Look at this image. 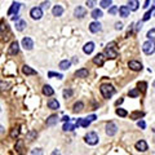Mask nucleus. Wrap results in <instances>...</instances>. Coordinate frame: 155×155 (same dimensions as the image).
Here are the masks:
<instances>
[{
	"label": "nucleus",
	"mask_w": 155,
	"mask_h": 155,
	"mask_svg": "<svg viewBox=\"0 0 155 155\" xmlns=\"http://www.w3.org/2000/svg\"><path fill=\"white\" fill-rule=\"evenodd\" d=\"M99 91H101V95L104 96V98H110L115 93V88L110 84H102Z\"/></svg>",
	"instance_id": "obj_1"
},
{
	"label": "nucleus",
	"mask_w": 155,
	"mask_h": 155,
	"mask_svg": "<svg viewBox=\"0 0 155 155\" xmlns=\"http://www.w3.org/2000/svg\"><path fill=\"white\" fill-rule=\"evenodd\" d=\"M115 43H110V44H107L106 45V48H105V54H106L109 58H116L118 57V52L115 51Z\"/></svg>",
	"instance_id": "obj_2"
},
{
	"label": "nucleus",
	"mask_w": 155,
	"mask_h": 155,
	"mask_svg": "<svg viewBox=\"0 0 155 155\" xmlns=\"http://www.w3.org/2000/svg\"><path fill=\"white\" fill-rule=\"evenodd\" d=\"M142 49H143V52H145L146 54L154 53V52H155V41H153V40L145 41V43H143V45H142Z\"/></svg>",
	"instance_id": "obj_3"
},
{
	"label": "nucleus",
	"mask_w": 155,
	"mask_h": 155,
	"mask_svg": "<svg viewBox=\"0 0 155 155\" xmlns=\"http://www.w3.org/2000/svg\"><path fill=\"white\" fill-rule=\"evenodd\" d=\"M85 142L88 145H96L98 142V136L96 132H89V133L85 134Z\"/></svg>",
	"instance_id": "obj_4"
},
{
	"label": "nucleus",
	"mask_w": 155,
	"mask_h": 155,
	"mask_svg": "<svg viewBox=\"0 0 155 155\" xmlns=\"http://www.w3.org/2000/svg\"><path fill=\"white\" fill-rule=\"evenodd\" d=\"M30 16H31L34 19H40L41 16H43V10H41L40 7H35L30 10Z\"/></svg>",
	"instance_id": "obj_5"
},
{
	"label": "nucleus",
	"mask_w": 155,
	"mask_h": 155,
	"mask_svg": "<svg viewBox=\"0 0 155 155\" xmlns=\"http://www.w3.org/2000/svg\"><path fill=\"white\" fill-rule=\"evenodd\" d=\"M116 132H118V127H116V124L112 123V121L107 123V126H106V133H107V136H114V134H116Z\"/></svg>",
	"instance_id": "obj_6"
},
{
	"label": "nucleus",
	"mask_w": 155,
	"mask_h": 155,
	"mask_svg": "<svg viewBox=\"0 0 155 155\" xmlns=\"http://www.w3.org/2000/svg\"><path fill=\"white\" fill-rule=\"evenodd\" d=\"M19 8H21V4H19V3H13V4L10 5L9 10H8V16H17Z\"/></svg>",
	"instance_id": "obj_7"
},
{
	"label": "nucleus",
	"mask_w": 155,
	"mask_h": 155,
	"mask_svg": "<svg viewBox=\"0 0 155 155\" xmlns=\"http://www.w3.org/2000/svg\"><path fill=\"white\" fill-rule=\"evenodd\" d=\"M22 47H23L26 51H31L32 47H34V41L30 38H23L22 39Z\"/></svg>",
	"instance_id": "obj_8"
},
{
	"label": "nucleus",
	"mask_w": 155,
	"mask_h": 155,
	"mask_svg": "<svg viewBox=\"0 0 155 155\" xmlns=\"http://www.w3.org/2000/svg\"><path fill=\"white\" fill-rule=\"evenodd\" d=\"M85 14H87V9L83 7H78V8H75V10H74V16H75L76 18H83Z\"/></svg>",
	"instance_id": "obj_9"
},
{
	"label": "nucleus",
	"mask_w": 155,
	"mask_h": 155,
	"mask_svg": "<svg viewBox=\"0 0 155 155\" xmlns=\"http://www.w3.org/2000/svg\"><path fill=\"white\" fill-rule=\"evenodd\" d=\"M128 67L131 69V70H133V71H140V70H142V65H141L138 61H129Z\"/></svg>",
	"instance_id": "obj_10"
},
{
	"label": "nucleus",
	"mask_w": 155,
	"mask_h": 155,
	"mask_svg": "<svg viewBox=\"0 0 155 155\" xmlns=\"http://www.w3.org/2000/svg\"><path fill=\"white\" fill-rule=\"evenodd\" d=\"M136 149H137L138 151H141V153L146 151V150H147V143H146V141L140 140L138 142H136Z\"/></svg>",
	"instance_id": "obj_11"
},
{
	"label": "nucleus",
	"mask_w": 155,
	"mask_h": 155,
	"mask_svg": "<svg viewBox=\"0 0 155 155\" xmlns=\"http://www.w3.org/2000/svg\"><path fill=\"white\" fill-rule=\"evenodd\" d=\"M102 30V25L99 22H92L89 25V31L91 32H99Z\"/></svg>",
	"instance_id": "obj_12"
},
{
	"label": "nucleus",
	"mask_w": 155,
	"mask_h": 155,
	"mask_svg": "<svg viewBox=\"0 0 155 155\" xmlns=\"http://www.w3.org/2000/svg\"><path fill=\"white\" fill-rule=\"evenodd\" d=\"M105 62V56L102 53H98L96 57H93V63L97 66H102Z\"/></svg>",
	"instance_id": "obj_13"
},
{
	"label": "nucleus",
	"mask_w": 155,
	"mask_h": 155,
	"mask_svg": "<svg viewBox=\"0 0 155 155\" xmlns=\"http://www.w3.org/2000/svg\"><path fill=\"white\" fill-rule=\"evenodd\" d=\"M19 51V47H18V43L17 41H13L12 44H10L9 47V54L10 56H14V54H17Z\"/></svg>",
	"instance_id": "obj_14"
},
{
	"label": "nucleus",
	"mask_w": 155,
	"mask_h": 155,
	"mask_svg": "<svg viewBox=\"0 0 155 155\" xmlns=\"http://www.w3.org/2000/svg\"><path fill=\"white\" fill-rule=\"evenodd\" d=\"M89 124H91V121L88 120L87 118H82V119H78L75 126H78V127L80 126V127H84V128H88V127H89Z\"/></svg>",
	"instance_id": "obj_15"
},
{
	"label": "nucleus",
	"mask_w": 155,
	"mask_h": 155,
	"mask_svg": "<svg viewBox=\"0 0 155 155\" xmlns=\"http://www.w3.org/2000/svg\"><path fill=\"white\" fill-rule=\"evenodd\" d=\"M93 49H95V43H93V41H89V43H87L84 47H83V51H84V53H87V54L92 53Z\"/></svg>",
	"instance_id": "obj_16"
},
{
	"label": "nucleus",
	"mask_w": 155,
	"mask_h": 155,
	"mask_svg": "<svg viewBox=\"0 0 155 155\" xmlns=\"http://www.w3.org/2000/svg\"><path fill=\"white\" fill-rule=\"evenodd\" d=\"M48 107H49V109H52V110L60 109V102H58L57 99H54V98H51L48 101Z\"/></svg>",
	"instance_id": "obj_17"
},
{
	"label": "nucleus",
	"mask_w": 155,
	"mask_h": 155,
	"mask_svg": "<svg viewBox=\"0 0 155 155\" xmlns=\"http://www.w3.org/2000/svg\"><path fill=\"white\" fill-rule=\"evenodd\" d=\"M22 73H23L25 75H36V71L27 65H25L23 67H22Z\"/></svg>",
	"instance_id": "obj_18"
},
{
	"label": "nucleus",
	"mask_w": 155,
	"mask_h": 155,
	"mask_svg": "<svg viewBox=\"0 0 155 155\" xmlns=\"http://www.w3.org/2000/svg\"><path fill=\"white\" fill-rule=\"evenodd\" d=\"M138 5H140V3H138V0H128V8L129 10H137L138 9Z\"/></svg>",
	"instance_id": "obj_19"
},
{
	"label": "nucleus",
	"mask_w": 155,
	"mask_h": 155,
	"mask_svg": "<svg viewBox=\"0 0 155 155\" xmlns=\"http://www.w3.org/2000/svg\"><path fill=\"white\" fill-rule=\"evenodd\" d=\"M43 95L44 96H53L54 95V91L51 85H44L43 87Z\"/></svg>",
	"instance_id": "obj_20"
},
{
	"label": "nucleus",
	"mask_w": 155,
	"mask_h": 155,
	"mask_svg": "<svg viewBox=\"0 0 155 155\" xmlns=\"http://www.w3.org/2000/svg\"><path fill=\"white\" fill-rule=\"evenodd\" d=\"M129 12H131V10H129V8L127 7V5H123V7L119 8V13H120L121 17H128Z\"/></svg>",
	"instance_id": "obj_21"
},
{
	"label": "nucleus",
	"mask_w": 155,
	"mask_h": 155,
	"mask_svg": "<svg viewBox=\"0 0 155 155\" xmlns=\"http://www.w3.org/2000/svg\"><path fill=\"white\" fill-rule=\"evenodd\" d=\"M52 13H53V16H56V17H60V16H62V13H63V8L61 7V5H54Z\"/></svg>",
	"instance_id": "obj_22"
},
{
	"label": "nucleus",
	"mask_w": 155,
	"mask_h": 155,
	"mask_svg": "<svg viewBox=\"0 0 155 155\" xmlns=\"http://www.w3.org/2000/svg\"><path fill=\"white\" fill-rule=\"evenodd\" d=\"M75 76L76 78H87L88 76V70L87 69H80V70H76Z\"/></svg>",
	"instance_id": "obj_23"
},
{
	"label": "nucleus",
	"mask_w": 155,
	"mask_h": 155,
	"mask_svg": "<svg viewBox=\"0 0 155 155\" xmlns=\"http://www.w3.org/2000/svg\"><path fill=\"white\" fill-rule=\"evenodd\" d=\"M91 16H92L95 19H98V18H101L102 16H104V13H102L101 9H93L92 13H91Z\"/></svg>",
	"instance_id": "obj_24"
},
{
	"label": "nucleus",
	"mask_w": 155,
	"mask_h": 155,
	"mask_svg": "<svg viewBox=\"0 0 155 155\" xmlns=\"http://www.w3.org/2000/svg\"><path fill=\"white\" fill-rule=\"evenodd\" d=\"M70 66H71V62L70 61H67V60H63V61H61L60 62V69L61 70H67Z\"/></svg>",
	"instance_id": "obj_25"
},
{
	"label": "nucleus",
	"mask_w": 155,
	"mask_h": 155,
	"mask_svg": "<svg viewBox=\"0 0 155 155\" xmlns=\"http://www.w3.org/2000/svg\"><path fill=\"white\" fill-rule=\"evenodd\" d=\"M25 27H26V21H23V19H19V21L16 22V29H17L18 31H22Z\"/></svg>",
	"instance_id": "obj_26"
},
{
	"label": "nucleus",
	"mask_w": 155,
	"mask_h": 155,
	"mask_svg": "<svg viewBox=\"0 0 155 155\" xmlns=\"http://www.w3.org/2000/svg\"><path fill=\"white\" fill-rule=\"evenodd\" d=\"M58 120L57 115H51L48 119H47V126H53V124H56Z\"/></svg>",
	"instance_id": "obj_27"
},
{
	"label": "nucleus",
	"mask_w": 155,
	"mask_h": 155,
	"mask_svg": "<svg viewBox=\"0 0 155 155\" xmlns=\"http://www.w3.org/2000/svg\"><path fill=\"white\" fill-rule=\"evenodd\" d=\"M74 129H75V126H74V124H71L70 121H67V123L63 124V131L71 132V131H74Z\"/></svg>",
	"instance_id": "obj_28"
},
{
	"label": "nucleus",
	"mask_w": 155,
	"mask_h": 155,
	"mask_svg": "<svg viewBox=\"0 0 155 155\" xmlns=\"http://www.w3.org/2000/svg\"><path fill=\"white\" fill-rule=\"evenodd\" d=\"M155 9V4L151 5V8H150V10H147V12L145 13V16H143V18H142V21H147L149 18H150V16H151V13H153V10Z\"/></svg>",
	"instance_id": "obj_29"
},
{
	"label": "nucleus",
	"mask_w": 155,
	"mask_h": 155,
	"mask_svg": "<svg viewBox=\"0 0 155 155\" xmlns=\"http://www.w3.org/2000/svg\"><path fill=\"white\" fill-rule=\"evenodd\" d=\"M145 115L142 111H134V112H132L131 114V119H133V120H136V119H140V118H142V116Z\"/></svg>",
	"instance_id": "obj_30"
},
{
	"label": "nucleus",
	"mask_w": 155,
	"mask_h": 155,
	"mask_svg": "<svg viewBox=\"0 0 155 155\" xmlns=\"http://www.w3.org/2000/svg\"><path fill=\"white\" fill-rule=\"evenodd\" d=\"M111 4H112V0H101V3H99L101 8H109Z\"/></svg>",
	"instance_id": "obj_31"
},
{
	"label": "nucleus",
	"mask_w": 155,
	"mask_h": 155,
	"mask_svg": "<svg viewBox=\"0 0 155 155\" xmlns=\"http://www.w3.org/2000/svg\"><path fill=\"white\" fill-rule=\"evenodd\" d=\"M83 107H84V104H83V102H76V104L74 105V111H75V112L82 111Z\"/></svg>",
	"instance_id": "obj_32"
},
{
	"label": "nucleus",
	"mask_w": 155,
	"mask_h": 155,
	"mask_svg": "<svg viewBox=\"0 0 155 155\" xmlns=\"http://www.w3.org/2000/svg\"><path fill=\"white\" fill-rule=\"evenodd\" d=\"M146 36L149 38V40H155V29H151L147 31V34H146Z\"/></svg>",
	"instance_id": "obj_33"
},
{
	"label": "nucleus",
	"mask_w": 155,
	"mask_h": 155,
	"mask_svg": "<svg viewBox=\"0 0 155 155\" xmlns=\"http://www.w3.org/2000/svg\"><path fill=\"white\" fill-rule=\"evenodd\" d=\"M18 134H19V127H16V128H13L12 132H10V137L16 138V137H18Z\"/></svg>",
	"instance_id": "obj_34"
},
{
	"label": "nucleus",
	"mask_w": 155,
	"mask_h": 155,
	"mask_svg": "<svg viewBox=\"0 0 155 155\" xmlns=\"http://www.w3.org/2000/svg\"><path fill=\"white\" fill-rule=\"evenodd\" d=\"M116 115H119V116H121V118H124V116L128 115V112H127L124 109H120V107H119V109H116Z\"/></svg>",
	"instance_id": "obj_35"
},
{
	"label": "nucleus",
	"mask_w": 155,
	"mask_h": 155,
	"mask_svg": "<svg viewBox=\"0 0 155 155\" xmlns=\"http://www.w3.org/2000/svg\"><path fill=\"white\" fill-rule=\"evenodd\" d=\"M73 93L74 92L71 89H65V91H63V98H66V99L70 98V97L73 96Z\"/></svg>",
	"instance_id": "obj_36"
},
{
	"label": "nucleus",
	"mask_w": 155,
	"mask_h": 155,
	"mask_svg": "<svg viewBox=\"0 0 155 155\" xmlns=\"http://www.w3.org/2000/svg\"><path fill=\"white\" fill-rule=\"evenodd\" d=\"M48 76H56L57 79H63V75L62 74H58V73H53V71H49L48 73Z\"/></svg>",
	"instance_id": "obj_37"
},
{
	"label": "nucleus",
	"mask_w": 155,
	"mask_h": 155,
	"mask_svg": "<svg viewBox=\"0 0 155 155\" xmlns=\"http://www.w3.org/2000/svg\"><path fill=\"white\" fill-rule=\"evenodd\" d=\"M49 7H51V3L49 1H43L41 3V10H48L49 9Z\"/></svg>",
	"instance_id": "obj_38"
},
{
	"label": "nucleus",
	"mask_w": 155,
	"mask_h": 155,
	"mask_svg": "<svg viewBox=\"0 0 155 155\" xmlns=\"http://www.w3.org/2000/svg\"><path fill=\"white\" fill-rule=\"evenodd\" d=\"M146 87H147V84H146L145 82H140V83H138V89L141 88V91H142V92H145V91H146Z\"/></svg>",
	"instance_id": "obj_39"
},
{
	"label": "nucleus",
	"mask_w": 155,
	"mask_h": 155,
	"mask_svg": "<svg viewBox=\"0 0 155 155\" xmlns=\"http://www.w3.org/2000/svg\"><path fill=\"white\" fill-rule=\"evenodd\" d=\"M138 95H140V91L136 88V89H132V91H129V96L131 97H137Z\"/></svg>",
	"instance_id": "obj_40"
},
{
	"label": "nucleus",
	"mask_w": 155,
	"mask_h": 155,
	"mask_svg": "<svg viewBox=\"0 0 155 155\" xmlns=\"http://www.w3.org/2000/svg\"><path fill=\"white\" fill-rule=\"evenodd\" d=\"M96 1L97 0H87V7L88 8H95V5H96Z\"/></svg>",
	"instance_id": "obj_41"
},
{
	"label": "nucleus",
	"mask_w": 155,
	"mask_h": 155,
	"mask_svg": "<svg viewBox=\"0 0 155 155\" xmlns=\"http://www.w3.org/2000/svg\"><path fill=\"white\" fill-rule=\"evenodd\" d=\"M118 12H119V9H118V7H115V5H112V7L109 9V13H110V14H116Z\"/></svg>",
	"instance_id": "obj_42"
},
{
	"label": "nucleus",
	"mask_w": 155,
	"mask_h": 155,
	"mask_svg": "<svg viewBox=\"0 0 155 155\" xmlns=\"http://www.w3.org/2000/svg\"><path fill=\"white\" fill-rule=\"evenodd\" d=\"M31 155H43V150L41 149H34L31 151Z\"/></svg>",
	"instance_id": "obj_43"
},
{
	"label": "nucleus",
	"mask_w": 155,
	"mask_h": 155,
	"mask_svg": "<svg viewBox=\"0 0 155 155\" xmlns=\"http://www.w3.org/2000/svg\"><path fill=\"white\" fill-rule=\"evenodd\" d=\"M137 126H138V128H141V129H145V128H146V124H145V121H143V120H140V121H138Z\"/></svg>",
	"instance_id": "obj_44"
},
{
	"label": "nucleus",
	"mask_w": 155,
	"mask_h": 155,
	"mask_svg": "<svg viewBox=\"0 0 155 155\" xmlns=\"http://www.w3.org/2000/svg\"><path fill=\"white\" fill-rule=\"evenodd\" d=\"M115 29L116 30H121V29H123V23H121V22H116V23H115Z\"/></svg>",
	"instance_id": "obj_45"
},
{
	"label": "nucleus",
	"mask_w": 155,
	"mask_h": 155,
	"mask_svg": "<svg viewBox=\"0 0 155 155\" xmlns=\"http://www.w3.org/2000/svg\"><path fill=\"white\" fill-rule=\"evenodd\" d=\"M5 29H7V25H4V22H1V23H0V32L4 31Z\"/></svg>",
	"instance_id": "obj_46"
},
{
	"label": "nucleus",
	"mask_w": 155,
	"mask_h": 155,
	"mask_svg": "<svg viewBox=\"0 0 155 155\" xmlns=\"http://www.w3.org/2000/svg\"><path fill=\"white\" fill-rule=\"evenodd\" d=\"M34 136H36V132H30V133H29V140L31 141V138L34 137Z\"/></svg>",
	"instance_id": "obj_47"
},
{
	"label": "nucleus",
	"mask_w": 155,
	"mask_h": 155,
	"mask_svg": "<svg viewBox=\"0 0 155 155\" xmlns=\"http://www.w3.org/2000/svg\"><path fill=\"white\" fill-rule=\"evenodd\" d=\"M87 119H88L89 121H93V120H96V115H89Z\"/></svg>",
	"instance_id": "obj_48"
},
{
	"label": "nucleus",
	"mask_w": 155,
	"mask_h": 155,
	"mask_svg": "<svg viewBox=\"0 0 155 155\" xmlns=\"http://www.w3.org/2000/svg\"><path fill=\"white\" fill-rule=\"evenodd\" d=\"M142 29V22H138L137 26H136V30H141Z\"/></svg>",
	"instance_id": "obj_49"
},
{
	"label": "nucleus",
	"mask_w": 155,
	"mask_h": 155,
	"mask_svg": "<svg viewBox=\"0 0 155 155\" xmlns=\"http://www.w3.org/2000/svg\"><path fill=\"white\" fill-rule=\"evenodd\" d=\"M61 120L65 121V123H67V121H70V118H69V116H63V118L61 119Z\"/></svg>",
	"instance_id": "obj_50"
},
{
	"label": "nucleus",
	"mask_w": 155,
	"mask_h": 155,
	"mask_svg": "<svg viewBox=\"0 0 155 155\" xmlns=\"http://www.w3.org/2000/svg\"><path fill=\"white\" fill-rule=\"evenodd\" d=\"M52 155H61V153H60V150H53Z\"/></svg>",
	"instance_id": "obj_51"
},
{
	"label": "nucleus",
	"mask_w": 155,
	"mask_h": 155,
	"mask_svg": "<svg viewBox=\"0 0 155 155\" xmlns=\"http://www.w3.org/2000/svg\"><path fill=\"white\" fill-rule=\"evenodd\" d=\"M121 102H123V99H121V98H120V99H118V101H116V102H115V105H116V106H119V105H120V104H121Z\"/></svg>",
	"instance_id": "obj_52"
},
{
	"label": "nucleus",
	"mask_w": 155,
	"mask_h": 155,
	"mask_svg": "<svg viewBox=\"0 0 155 155\" xmlns=\"http://www.w3.org/2000/svg\"><path fill=\"white\" fill-rule=\"evenodd\" d=\"M149 3H150V0H146L145 4H143V8H147L149 7Z\"/></svg>",
	"instance_id": "obj_53"
},
{
	"label": "nucleus",
	"mask_w": 155,
	"mask_h": 155,
	"mask_svg": "<svg viewBox=\"0 0 155 155\" xmlns=\"http://www.w3.org/2000/svg\"><path fill=\"white\" fill-rule=\"evenodd\" d=\"M154 88H155V82H154Z\"/></svg>",
	"instance_id": "obj_54"
}]
</instances>
